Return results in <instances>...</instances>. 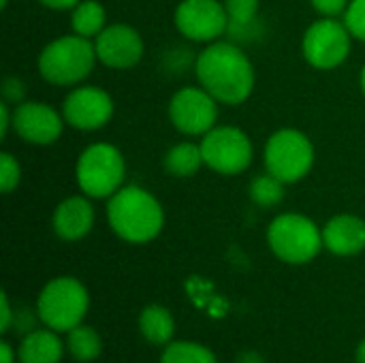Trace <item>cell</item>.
I'll use <instances>...</instances> for the list:
<instances>
[{
  "label": "cell",
  "instance_id": "cell-1",
  "mask_svg": "<svg viewBox=\"0 0 365 363\" xmlns=\"http://www.w3.org/2000/svg\"><path fill=\"white\" fill-rule=\"evenodd\" d=\"M195 75L199 86L205 88L220 105L246 103L257 83V73L242 45L233 41H214L205 45L195 58Z\"/></svg>",
  "mask_w": 365,
  "mask_h": 363
},
{
  "label": "cell",
  "instance_id": "cell-2",
  "mask_svg": "<svg viewBox=\"0 0 365 363\" xmlns=\"http://www.w3.org/2000/svg\"><path fill=\"white\" fill-rule=\"evenodd\" d=\"M107 223L122 242L148 244L160 235L165 210L150 190L130 184L107 199Z\"/></svg>",
  "mask_w": 365,
  "mask_h": 363
},
{
  "label": "cell",
  "instance_id": "cell-3",
  "mask_svg": "<svg viewBox=\"0 0 365 363\" xmlns=\"http://www.w3.org/2000/svg\"><path fill=\"white\" fill-rule=\"evenodd\" d=\"M98 62L94 41L79 34H64L49 41L38 53V75L58 88L81 86Z\"/></svg>",
  "mask_w": 365,
  "mask_h": 363
},
{
  "label": "cell",
  "instance_id": "cell-4",
  "mask_svg": "<svg viewBox=\"0 0 365 363\" xmlns=\"http://www.w3.org/2000/svg\"><path fill=\"white\" fill-rule=\"evenodd\" d=\"M267 246L282 263L306 265L325 248L323 229L304 214L287 212L269 223Z\"/></svg>",
  "mask_w": 365,
  "mask_h": 363
},
{
  "label": "cell",
  "instance_id": "cell-5",
  "mask_svg": "<svg viewBox=\"0 0 365 363\" xmlns=\"http://www.w3.org/2000/svg\"><path fill=\"white\" fill-rule=\"evenodd\" d=\"M126 178V160L113 143H92L81 150L75 165V180L79 190L90 199H109Z\"/></svg>",
  "mask_w": 365,
  "mask_h": 363
},
{
  "label": "cell",
  "instance_id": "cell-6",
  "mask_svg": "<svg viewBox=\"0 0 365 363\" xmlns=\"http://www.w3.org/2000/svg\"><path fill=\"white\" fill-rule=\"evenodd\" d=\"M90 308V295L81 280L73 276H58L49 280L36 300L38 321L53 332H71L81 325Z\"/></svg>",
  "mask_w": 365,
  "mask_h": 363
},
{
  "label": "cell",
  "instance_id": "cell-7",
  "mask_svg": "<svg viewBox=\"0 0 365 363\" xmlns=\"http://www.w3.org/2000/svg\"><path fill=\"white\" fill-rule=\"evenodd\" d=\"M314 158L317 152L310 137L297 128H280L272 133L263 150L265 171L284 184H297L308 178L314 167Z\"/></svg>",
  "mask_w": 365,
  "mask_h": 363
},
{
  "label": "cell",
  "instance_id": "cell-8",
  "mask_svg": "<svg viewBox=\"0 0 365 363\" xmlns=\"http://www.w3.org/2000/svg\"><path fill=\"white\" fill-rule=\"evenodd\" d=\"M203 163L218 175H240L244 173L255 158V148L250 137L237 126H214L201 137Z\"/></svg>",
  "mask_w": 365,
  "mask_h": 363
},
{
  "label": "cell",
  "instance_id": "cell-9",
  "mask_svg": "<svg viewBox=\"0 0 365 363\" xmlns=\"http://www.w3.org/2000/svg\"><path fill=\"white\" fill-rule=\"evenodd\" d=\"M353 47V34L346 24L336 17L312 21L302 36V53L306 62L319 71H334L346 62Z\"/></svg>",
  "mask_w": 365,
  "mask_h": 363
},
{
  "label": "cell",
  "instance_id": "cell-10",
  "mask_svg": "<svg viewBox=\"0 0 365 363\" xmlns=\"http://www.w3.org/2000/svg\"><path fill=\"white\" fill-rule=\"evenodd\" d=\"M220 103L201 86L180 88L167 107L169 122L173 128L186 137H203L214 126H218Z\"/></svg>",
  "mask_w": 365,
  "mask_h": 363
},
{
  "label": "cell",
  "instance_id": "cell-11",
  "mask_svg": "<svg viewBox=\"0 0 365 363\" xmlns=\"http://www.w3.org/2000/svg\"><path fill=\"white\" fill-rule=\"evenodd\" d=\"M173 24L184 39L210 45L227 36L229 15L220 0H182L175 6Z\"/></svg>",
  "mask_w": 365,
  "mask_h": 363
},
{
  "label": "cell",
  "instance_id": "cell-12",
  "mask_svg": "<svg viewBox=\"0 0 365 363\" xmlns=\"http://www.w3.org/2000/svg\"><path fill=\"white\" fill-rule=\"evenodd\" d=\"M60 111L64 116V122L71 128L92 133V131L105 128L111 122L115 113V105L107 90L98 86L81 83L68 90V94L62 101Z\"/></svg>",
  "mask_w": 365,
  "mask_h": 363
},
{
  "label": "cell",
  "instance_id": "cell-13",
  "mask_svg": "<svg viewBox=\"0 0 365 363\" xmlns=\"http://www.w3.org/2000/svg\"><path fill=\"white\" fill-rule=\"evenodd\" d=\"M64 116L43 101H24L13 109V131L24 143L51 145L64 133Z\"/></svg>",
  "mask_w": 365,
  "mask_h": 363
},
{
  "label": "cell",
  "instance_id": "cell-14",
  "mask_svg": "<svg viewBox=\"0 0 365 363\" xmlns=\"http://www.w3.org/2000/svg\"><path fill=\"white\" fill-rule=\"evenodd\" d=\"M94 49L103 66L113 71H128L141 62L145 43L137 28L128 24H111L94 39Z\"/></svg>",
  "mask_w": 365,
  "mask_h": 363
},
{
  "label": "cell",
  "instance_id": "cell-15",
  "mask_svg": "<svg viewBox=\"0 0 365 363\" xmlns=\"http://www.w3.org/2000/svg\"><path fill=\"white\" fill-rule=\"evenodd\" d=\"M96 214L92 199L81 195H73L62 199L51 216V229L62 242H79L94 227Z\"/></svg>",
  "mask_w": 365,
  "mask_h": 363
},
{
  "label": "cell",
  "instance_id": "cell-16",
  "mask_svg": "<svg viewBox=\"0 0 365 363\" xmlns=\"http://www.w3.org/2000/svg\"><path fill=\"white\" fill-rule=\"evenodd\" d=\"M323 244L336 257H355L365 250V220L353 214H338L323 227Z\"/></svg>",
  "mask_w": 365,
  "mask_h": 363
},
{
  "label": "cell",
  "instance_id": "cell-17",
  "mask_svg": "<svg viewBox=\"0 0 365 363\" xmlns=\"http://www.w3.org/2000/svg\"><path fill=\"white\" fill-rule=\"evenodd\" d=\"M64 344L53 329H32L21 338L17 349L19 363H60Z\"/></svg>",
  "mask_w": 365,
  "mask_h": 363
},
{
  "label": "cell",
  "instance_id": "cell-18",
  "mask_svg": "<svg viewBox=\"0 0 365 363\" xmlns=\"http://www.w3.org/2000/svg\"><path fill=\"white\" fill-rule=\"evenodd\" d=\"M139 332L145 338V342L154 347H167L173 340L175 334V321L173 315L165 306H148L139 315Z\"/></svg>",
  "mask_w": 365,
  "mask_h": 363
},
{
  "label": "cell",
  "instance_id": "cell-19",
  "mask_svg": "<svg viewBox=\"0 0 365 363\" xmlns=\"http://www.w3.org/2000/svg\"><path fill=\"white\" fill-rule=\"evenodd\" d=\"M203 165L205 163H203L201 143H192V141L175 143L173 148L167 150L163 158L165 171L173 178H192L201 171Z\"/></svg>",
  "mask_w": 365,
  "mask_h": 363
},
{
  "label": "cell",
  "instance_id": "cell-20",
  "mask_svg": "<svg viewBox=\"0 0 365 363\" xmlns=\"http://www.w3.org/2000/svg\"><path fill=\"white\" fill-rule=\"evenodd\" d=\"M71 28L75 34L96 39L107 28V11L98 0H81L71 11Z\"/></svg>",
  "mask_w": 365,
  "mask_h": 363
},
{
  "label": "cell",
  "instance_id": "cell-21",
  "mask_svg": "<svg viewBox=\"0 0 365 363\" xmlns=\"http://www.w3.org/2000/svg\"><path fill=\"white\" fill-rule=\"evenodd\" d=\"M66 347L73 359L81 363H90L101 357L103 353V340L98 332L90 325H77L68 332Z\"/></svg>",
  "mask_w": 365,
  "mask_h": 363
},
{
  "label": "cell",
  "instance_id": "cell-22",
  "mask_svg": "<svg viewBox=\"0 0 365 363\" xmlns=\"http://www.w3.org/2000/svg\"><path fill=\"white\" fill-rule=\"evenodd\" d=\"M284 188H287V184L282 180H278L276 175L265 171L263 175L252 178V182L248 186V195L257 208L269 210V208H276L284 201V195H287Z\"/></svg>",
  "mask_w": 365,
  "mask_h": 363
},
{
  "label": "cell",
  "instance_id": "cell-23",
  "mask_svg": "<svg viewBox=\"0 0 365 363\" xmlns=\"http://www.w3.org/2000/svg\"><path fill=\"white\" fill-rule=\"evenodd\" d=\"M160 363H218L216 355L197 342H169L160 355Z\"/></svg>",
  "mask_w": 365,
  "mask_h": 363
},
{
  "label": "cell",
  "instance_id": "cell-24",
  "mask_svg": "<svg viewBox=\"0 0 365 363\" xmlns=\"http://www.w3.org/2000/svg\"><path fill=\"white\" fill-rule=\"evenodd\" d=\"M21 182V167L11 152L0 154V190L2 195H11Z\"/></svg>",
  "mask_w": 365,
  "mask_h": 363
},
{
  "label": "cell",
  "instance_id": "cell-25",
  "mask_svg": "<svg viewBox=\"0 0 365 363\" xmlns=\"http://www.w3.org/2000/svg\"><path fill=\"white\" fill-rule=\"evenodd\" d=\"M229 24H250L259 17V0H225Z\"/></svg>",
  "mask_w": 365,
  "mask_h": 363
},
{
  "label": "cell",
  "instance_id": "cell-26",
  "mask_svg": "<svg viewBox=\"0 0 365 363\" xmlns=\"http://www.w3.org/2000/svg\"><path fill=\"white\" fill-rule=\"evenodd\" d=\"M263 34H265L263 19L250 21V24H229V28H227V39L237 43V45L257 43Z\"/></svg>",
  "mask_w": 365,
  "mask_h": 363
},
{
  "label": "cell",
  "instance_id": "cell-27",
  "mask_svg": "<svg viewBox=\"0 0 365 363\" xmlns=\"http://www.w3.org/2000/svg\"><path fill=\"white\" fill-rule=\"evenodd\" d=\"M342 21L346 24L353 39L365 43V0H351L342 15Z\"/></svg>",
  "mask_w": 365,
  "mask_h": 363
},
{
  "label": "cell",
  "instance_id": "cell-28",
  "mask_svg": "<svg viewBox=\"0 0 365 363\" xmlns=\"http://www.w3.org/2000/svg\"><path fill=\"white\" fill-rule=\"evenodd\" d=\"M2 96L9 105H19L24 103L26 96V83L19 77H6L2 83Z\"/></svg>",
  "mask_w": 365,
  "mask_h": 363
},
{
  "label": "cell",
  "instance_id": "cell-29",
  "mask_svg": "<svg viewBox=\"0 0 365 363\" xmlns=\"http://www.w3.org/2000/svg\"><path fill=\"white\" fill-rule=\"evenodd\" d=\"M349 2L351 0H310L312 9L321 17H340V15H344Z\"/></svg>",
  "mask_w": 365,
  "mask_h": 363
},
{
  "label": "cell",
  "instance_id": "cell-30",
  "mask_svg": "<svg viewBox=\"0 0 365 363\" xmlns=\"http://www.w3.org/2000/svg\"><path fill=\"white\" fill-rule=\"evenodd\" d=\"M0 310H2V315H0V332L6 334L11 329L13 321H15V315L11 310V302H9V295L6 293L0 295Z\"/></svg>",
  "mask_w": 365,
  "mask_h": 363
},
{
  "label": "cell",
  "instance_id": "cell-31",
  "mask_svg": "<svg viewBox=\"0 0 365 363\" xmlns=\"http://www.w3.org/2000/svg\"><path fill=\"white\" fill-rule=\"evenodd\" d=\"M11 128H13V111H11V105L2 101L0 103V137L4 139Z\"/></svg>",
  "mask_w": 365,
  "mask_h": 363
},
{
  "label": "cell",
  "instance_id": "cell-32",
  "mask_svg": "<svg viewBox=\"0 0 365 363\" xmlns=\"http://www.w3.org/2000/svg\"><path fill=\"white\" fill-rule=\"evenodd\" d=\"M51 11H73L81 0H36Z\"/></svg>",
  "mask_w": 365,
  "mask_h": 363
},
{
  "label": "cell",
  "instance_id": "cell-33",
  "mask_svg": "<svg viewBox=\"0 0 365 363\" xmlns=\"http://www.w3.org/2000/svg\"><path fill=\"white\" fill-rule=\"evenodd\" d=\"M0 357H2V363H15V351L9 342L0 344Z\"/></svg>",
  "mask_w": 365,
  "mask_h": 363
},
{
  "label": "cell",
  "instance_id": "cell-34",
  "mask_svg": "<svg viewBox=\"0 0 365 363\" xmlns=\"http://www.w3.org/2000/svg\"><path fill=\"white\" fill-rule=\"evenodd\" d=\"M237 363H265V359L257 351H246L237 357Z\"/></svg>",
  "mask_w": 365,
  "mask_h": 363
},
{
  "label": "cell",
  "instance_id": "cell-35",
  "mask_svg": "<svg viewBox=\"0 0 365 363\" xmlns=\"http://www.w3.org/2000/svg\"><path fill=\"white\" fill-rule=\"evenodd\" d=\"M355 359L357 363H365V340L357 347V351H355Z\"/></svg>",
  "mask_w": 365,
  "mask_h": 363
},
{
  "label": "cell",
  "instance_id": "cell-36",
  "mask_svg": "<svg viewBox=\"0 0 365 363\" xmlns=\"http://www.w3.org/2000/svg\"><path fill=\"white\" fill-rule=\"evenodd\" d=\"M359 86H361V92H364L365 96V64L364 68H361V75H359Z\"/></svg>",
  "mask_w": 365,
  "mask_h": 363
},
{
  "label": "cell",
  "instance_id": "cell-37",
  "mask_svg": "<svg viewBox=\"0 0 365 363\" xmlns=\"http://www.w3.org/2000/svg\"><path fill=\"white\" fill-rule=\"evenodd\" d=\"M6 4H9V0H0V6L2 9H6Z\"/></svg>",
  "mask_w": 365,
  "mask_h": 363
}]
</instances>
